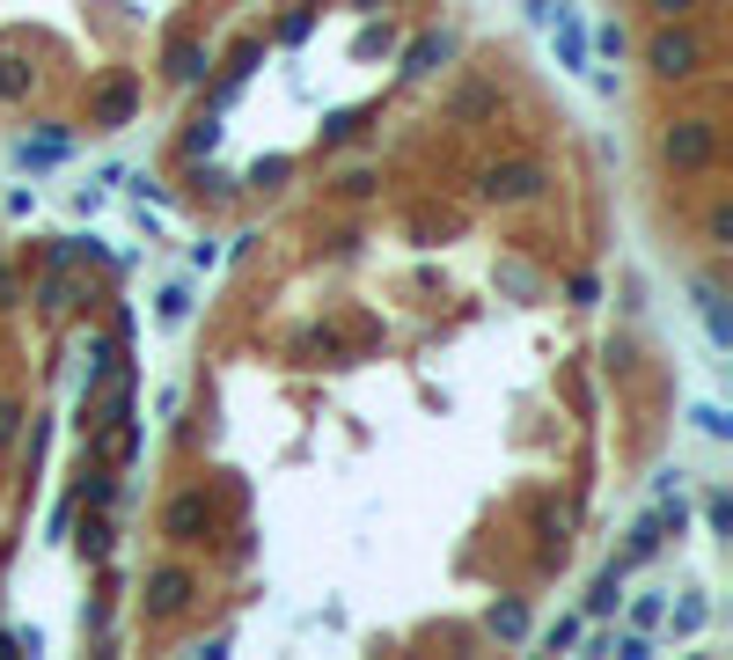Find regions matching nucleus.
<instances>
[{"instance_id":"1","label":"nucleus","mask_w":733,"mask_h":660,"mask_svg":"<svg viewBox=\"0 0 733 660\" xmlns=\"http://www.w3.org/2000/svg\"><path fill=\"white\" fill-rule=\"evenodd\" d=\"M661 162H667L675 176H704V169L719 162V125H712V118H675V125L661 133Z\"/></svg>"},{"instance_id":"2","label":"nucleus","mask_w":733,"mask_h":660,"mask_svg":"<svg viewBox=\"0 0 733 660\" xmlns=\"http://www.w3.org/2000/svg\"><path fill=\"white\" fill-rule=\"evenodd\" d=\"M646 67L661 74V81H690V74L704 67V37L682 30V22H667V30L646 37Z\"/></svg>"},{"instance_id":"3","label":"nucleus","mask_w":733,"mask_h":660,"mask_svg":"<svg viewBox=\"0 0 733 660\" xmlns=\"http://www.w3.org/2000/svg\"><path fill=\"white\" fill-rule=\"evenodd\" d=\"M477 192H485L491 206H536V198L550 192V169H543V162H491Z\"/></svg>"},{"instance_id":"4","label":"nucleus","mask_w":733,"mask_h":660,"mask_svg":"<svg viewBox=\"0 0 733 660\" xmlns=\"http://www.w3.org/2000/svg\"><path fill=\"white\" fill-rule=\"evenodd\" d=\"M162 536H169V543H206L213 536V499H206V492H176V499L169 506H162Z\"/></svg>"},{"instance_id":"5","label":"nucleus","mask_w":733,"mask_h":660,"mask_svg":"<svg viewBox=\"0 0 733 660\" xmlns=\"http://www.w3.org/2000/svg\"><path fill=\"white\" fill-rule=\"evenodd\" d=\"M133 110H140V81H133V74H110V81L88 96V125H96V133L133 125Z\"/></svg>"},{"instance_id":"6","label":"nucleus","mask_w":733,"mask_h":660,"mask_svg":"<svg viewBox=\"0 0 733 660\" xmlns=\"http://www.w3.org/2000/svg\"><path fill=\"white\" fill-rule=\"evenodd\" d=\"M192 594H198L192 565H162V573H147V617H184Z\"/></svg>"},{"instance_id":"7","label":"nucleus","mask_w":733,"mask_h":660,"mask_svg":"<svg viewBox=\"0 0 733 660\" xmlns=\"http://www.w3.org/2000/svg\"><path fill=\"white\" fill-rule=\"evenodd\" d=\"M74 360H81V389L96 397V389H104L110 375H118V360H125V352H118V338H96V330H88L81 346H74Z\"/></svg>"},{"instance_id":"8","label":"nucleus","mask_w":733,"mask_h":660,"mask_svg":"<svg viewBox=\"0 0 733 660\" xmlns=\"http://www.w3.org/2000/svg\"><path fill=\"white\" fill-rule=\"evenodd\" d=\"M162 74H169L176 88H192V81H206V74H213V52L198 45V37H169V52H162Z\"/></svg>"},{"instance_id":"9","label":"nucleus","mask_w":733,"mask_h":660,"mask_svg":"<svg viewBox=\"0 0 733 660\" xmlns=\"http://www.w3.org/2000/svg\"><path fill=\"white\" fill-rule=\"evenodd\" d=\"M74 155V139L67 133H52V125H45V133H22L16 139V162L22 169H52V162H67Z\"/></svg>"},{"instance_id":"10","label":"nucleus","mask_w":733,"mask_h":660,"mask_svg":"<svg viewBox=\"0 0 733 660\" xmlns=\"http://www.w3.org/2000/svg\"><path fill=\"white\" fill-rule=\"evenodd\" d=\"M661 543H667L661 514H638V522H631V543H624V551H616V565H624V573H631V565H646V557L661 551Z\"/></svg>"},{"instance_id":"11","label":"nucleus","mask_w":733,"mask_h":660,"mask_svg":"<svg viewBox=\"0 0 733 660\" xmlns=\"http://www.w3.org/2000/svg\"><path fill=\"white\" fill-rule=\"evenodd\" d=\"M448 59H455V37H448V30H426L419 45H411V52H403V74H411V81H419V74L448 67Z\"/></svg>"},{"instance_id":"12","label":"nucleus","mask_w":733,"mask_h":660,"mask_svg":"<svg viewBox=\"0 0 733 660\" xmlns=\"http://www.w3.org/2000/svg\"><path fill=\"white\" fill-rule=\"evenodd\" d=\"M697 316H704V330H712V346L726 352L733 346V316H726V294H719L712 279H697Z\"/></svg>"},{"instance_id":"13","label":"nucleus","mask_w":733,"mask_h":660,"mask_svg":"<svg viewBox=\"0 0 733 660\" xmlns=\"http://www.w3.org/2000/svg\"><path fill=\"white\" fill-rule=\"evenodd\" d=\"M485 624H491V639H528V602H521V594H499V602H491L485 609Z\"/></svg>"},{"instance_id":"14","label":"nucleus","mask_w":733,"mask_h":660,"mask_svg":"<svg viewBox=\"0 0 733 660\" xmlns=\"http://www.w3.org/2000/svg\"><path fill=\"white\" fill-rule=\"evenodd\" d=\"M550 30H558V67H573V74H587V30H579V22H573V8H565V16L558 22H550Z\"/></svg>"},{"instance_id":"15","label":"nucleus","mask_w":733,"mask_h":660,"mask_svg":"<svg viewBox=\"0 0 733 660\" xmlns=\"http://www.w3.org/2000/svg\"><path fill=\"white\" fill-rule=\"evenodd\" d=\"M616 602H624V565H602L587 588V617H616Z\"/></svg>"},{"instance_id":"16","label":"nucleus","mask_w":733,"mask_h":660,"mask_svg":"<svg viewBox=\"0 0 733 660\" xmlns=\"http://www.w3.org/2000/svg\"><path fill=\"white\" fill-rule=\"evenodd\" d=\"M30 81H37V67L22 52H0V104H22L30 96Z\"/></svg>"},{"instance_id":"17","label":"nucleus","mask_w":733,"mask_h":660,"mask_svg":"<svg viewBox=\"0 0 733 660\" xmlns=\"http://www.w3.org/2000/svg\"><path fill=\"white\" fill-rule=\"evenodd\" d=\"M37 309H45V316H67V309H74V279H67V264H59V272L37 287Z\"/></svg>"},{"instance_id":"18","label":"nucleus","mask_w":733,"mask_h":660,"mask_svg":"<svg viewBox=\"0 0 733 660\" xmlns=\"http://www.w3.org/2000/svg\"><path fill=\"white\" fill-rule=\"evenodd\" d=\"M221 133H227L221 118H198L192 133H184V155H192V162H213V147H221Z\"/></svg>"},{"instance_id":"19","label":"nucleus","mask_w":733,"mask_h":660,"mask_svg":"<svg viewBox=\"0 0 733 660\" xmlns=\"http://www.w3.org/2000/svg\"><path fill=\"white\" fill-rule=\"evenodd\" d=\"M587 52H602V59H624V52H631L624 22H602V30H587Z\"/></svg>"},{"instance_id":"20","label":"nucleus","mask_w":733,"mask_h":660,"mask_svg":"<svg viewBox=\"0 0 733 660\" xmlns=\"http://www.w3.org/2000/svg\"><path fill=\"white\" fill-rule=\"evenodd\" d=\"M360 125H366V110H331V118H323V147H345Z\"/></svg>"},{"instance_id":"21","label":"nucleus","mask_w":733,"mask_h":660,"mask_svg":"<svg viewBox=\"0 0 733 660\" xmlns=\"http://www.w3.org/2000/svg\"><path fill=\"white\" fill-rule=\"evenodd\" d=\"M704 243H712V250H733V206H726V198L704 213Z\"/></svg>"},{"instance_id":"22","label":"nucleus","mask_w":733,"mask_h":660,"mask_svg":"<svg viewBox=\"0 0 733 660\" xmlns=\"http://www.w3.org/2000/svg\"><path fill=\"white\" fill-rule=\"evenodd\" d=\"M155 316H162V323H184V316H192V287H162Z\"/></svg>"},{"instance_id":"23","label":"nucleus","mask_w":733,"mask_h":660,"mask_svg":"<svg viewBox=\"0 0 733 660\" xmlns=\"http://www.w3.org/2000/svg\"><path fill=\"white\" fill-rule=\"evenodd\" d=\"M286 176H294V162L272 155V162H257V169H250V192H272V184H286Z\"/></svg>"},{"instance_id":"24","label":"nucleus","mask_w":733,"mask_h":660,"mask_svg":"<svg viewBox=\"0 0 733 660\" xmlns=\"http://www.w3.org/2000/svg\"><path fill=\"white\" fill-rule=\"evenodd\" d=\"M110 499H118V477H104V469H96V477H81V506H96V514H104Z\"/></svg>"},{"instance_id":"25","label":"nucleus","mask_w":733,"mask_h":660,"mask_svg":"<svg viewBox=\"0 0 733 660\" xmlns=\"http://www.w3.org/2000/svg\"><path fill=\"white\" fill-rule=\"evenodd\" d=\"M74 543H81V557H96V565H104V557H110V522H88Z\"/></svg>"},{"instance_id":"26","label":"nucleus","mask_w":733,"mask_h":660,"mask_svg":"<svg viewBox=\"0 0 733 660\" xmlns=\"http://www.w3.org/2000/svg\"><path fill=\"white\" fill-rule=\"evenodd\" d=\"M257 59H264L257 37H250V45H235V59H227V81H250V74H257Z\"/></svg>"},{"instance_id":"27","label":"nucleus","mask_w":733,"mask_h":660,"mask_svg":"<svg viewBox=\"0 0 733 660\" xmlns=\"http://www.w3.org/2000/svg\"><path fill=\"white\" fill-rule=\"evenodd\" d=\"M704 528H712V536H726V528H733V499H726V492L704 499Z\"/></svg>"},{"instance_id":"28","label":"nucleus","mask_w":733,"mask_h":660,"mask_svg":"<svg viewBox=\"0 0 733 660\" xmlns=\"http://www.w3.org/2000/svg\"><path fill=\"white\" fill-rule=\"evenodd\" d=\"M602 653H624V660H653V639L646 631H624V639H609Z\"/></svg>"},{"instance_id":"29","label":"nucleus","mask_w":733,"mask_h":660,"mask_svg":"<svg viewBox=\"0 0 733 660\" xmlns=\"http://www.w3.org/2000/svg\"><path fill=\"white\" fill-rule=\"evenodd\" d=\"M661 617H667V609H661V594H638V602H631V631H653Z\"/></svg>"},{"instance_id":"30","label":"nucleus","mask_w":733,"mask_h":660,"mask_svg":"<svg viewBox=\"0 0 733 660\" xmlns=\"http://www.w3.org/2000/svg\"><path fill=\"white\" fill-rule=\"evenodd\" d=\"M16 653H45V639L37 631H0V660H16Z\"/></svg>"},{"instance_id":"31","label":"nucleus","mask_w":733,"mask_h":660,"mask_svg":"<svg viewBox=\"0 0 733 660\" xmlns=\"http://www.w3.org/2000/svg\"><path fill=\"white\" fill-rule=\"evenodd\" d=\"M565 301H573V309H594V301H602V287H594L587 272H573V279H565Z\"/></svg>"},{"instance_id":"32","label":"nucleus","mask_w":733,"mask_h":660,"mask_svg":"<svg viewBox=\"0 0 733 660\" xmlns=\"http://www.w3.org/2000/svg\"><path fill=\"white\" fill-rule=\"evenodd\" d=\"M690 418H697V426H704V434H712V440H726V434H733V418L719 411V404H697V411H690Z\"/></svg>"},{"instance_id":"33","label":"nucleus","mask_w":733,"mask_h":660,"mask_svg":"<svg viewBox=\"0 0 733 660\" xmlns=\"http://www.w3.org/2000/svg\"><path fill=\"white\" fill-rule=\"evenodd\" d=\"M309 30H315V8H294V16L280 22V45H301V37H309Z\"/></svg>"},{"instance_id":"34","label":"nucleus","mask_w":733,"mask_h":660,"mask_svg":"<svg viewBox=\"0 0 733 660\" xmlns=\"http://www.w3.org/2000/svg\"><path fill=\"white\" fill-rule=\"evenodd\" d=\"M704 617H712L704 602H682V609H675V639H690V631H704Z\"/></svg>"},{"instance_id":"35","label":"nucleus","mask_w":733,"mask_h":660,"mask_svg":"<svg viewBox=\"0 0 733 660\" xmlns=\"http://www.w3.org/2000/svg\"><path fill=\"white\" fill-rule=\"evenodd\" d=\"M573 639H579V617H558V624L543 631V646H550V653H565V646H573Z\"/></svg>"},{"instance_id":"36","label":"nucleus","mask_w":733,"mask_h":660,"mask_svg":"<svg viewBox=\"0 0 733 660\" xmlns=\"http://www.w3.org/2000/svg\"><path fill=\"white\" fill-rule=\"evenodd\" d=\"M646 8H653V16H661V22H682V16H697L704 0H646Z\"/></svg>"},{"instance_id":"37","label":"nucleus","mask_w":733,"mask_h":660,"mask_svg":"<svg viewBox=\"0 0 733 660\" xmlns=\"http://www.w3.org/2000/svg\"><path fill=\"white\" fill-rule=\"evenodd\" d=\"M16 434H22V404H0V448H16Z\"/></svg>"},{"instance_id":"38","label":"nucleus","mask_w":733,"mask_h":660,"mask_svg":"<svg viewBox=\"0 0 733 660\" xmlns=\"http://www.w3.org/2000/svg\"><path fill=\"white\" fill-rule=\"evenodd\" d=\"M565 8H573V0H528V16H536V22H558Z\"/></svg>"},{"instance_id":"39","label":"nucleus","mask_w":733,"mask_h":660,"mask_svg":"<svg viewBox=\"0 0 733 660\" xmlns=\"http://www.w3.org/2000/svg\"><path fill=\"white\" fill-rule=\"evenodd\" d=\"M221 264V243H192V272H213Z\"/></svg>"},{"instance_id":"40","label":"nucleus","mask_w":733,"mask_h":660,"mask_svg":"<svg viewBox=\"0 0 733 660\" xmlns=\"http://www.w3.org/2000/svg\"><path fill=\"white\" fill-rule=\"evenodd\" d=\"M352 8H360V16H382V8H389V0H352Z\"/></svg>"}]
</instances>
